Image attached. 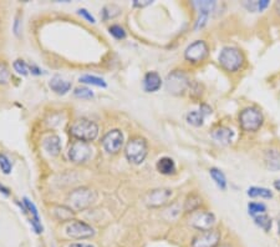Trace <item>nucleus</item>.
Instances as JSON below:
<instances>
[{
  "instance_id": "79ce46f5",
  "label": "nucleus",
  "mask_w": 280,
  "mask_h": 247,
  "mask_svg": "<svg viewBox=\"0 0 280 247\" xmlns=\"http://www.w3.org/2000/svg\"><path fill=\"white\" fill-rule=\"evenodd\" d=\"M274 10L275 13L278 14V17L280 18V1H277V3L274 4Z\"/></svg>"
},
{
  "instance_id": "20e7f679",
  "label": "nucleus",
  "mask_w": 280,
  "mask_h": 247,
  "mask_svg": "<svg viewBox=\"0 0 280 247\" xmlns=\"http://www.w3.org/2000/svg\"><path fill=\"white\" fill-rule=\"evenodd\" d=\"M164 85L171 95L182 96L191 87V80L184 71L173 70L167 75Z\"/></svg>"
},
{
  "instance_id": "5701e85b",
  "label": "nucleus",
  "mask_w": 280,
  "mask_h": 247,
  "mask_svg": "<svg viewBox=\"0 0 280 247\" xmlns=\"http://www.w3.org/2000/svg\"><path fill=\"white\" fill-rule=\"evenodd\" d=\"M202 197H201L198 193L193 192V193H189L188 196H187L186 201H184V211L187 212V214H192V212L197 211V210H200V207L202 206Z\"/></svg>"
},
{
  "instance_id": "f03ea898",
  "label": "nucleus",
  "mask_w": 280,
  "mask_h": 247,
  "mask_svg": "<svg viewBox=\"0 0 280 247\" xmlns=\"http://www.w3.org/2000/svg\"><path fill=\"white\" fill-rule=\"evenodd\" d=\"M238 124L244 133H258L264 125V115L258 106H247L238 114Z\"/></svg>"
},
{
  "instance_id": "49530a36",
  "label": "nucleus",
  "mask_w": 280,
  "mask_h": 247,
  "mask_svg": "<svg viewBox=\"0 0 280 247\" xmlns=\"http://www.w3.org/2000/svg\"><path fill=\"white\" fill-rule=\"evenodd\" d=\"M278 230H279V235H280V218L279 220H278Z\"/></svg>"
},
{
  "instance_id": "7c9ffc66",
  "label": "nucleus",
  "mask_w": 280,
  "mask_h": 247,
  "mask_svg": "<svg viewBox=\"0 0 280 247\" xmlns=\"http://www.w3.org/2000/svg\"><path fill=\"white\" fill-rule=\"evenodd\" d=\"M14 69H15V71L18 74H20V75L23 76H26L27 74H29V65H27L26 63H25L24 60H15L13 64Z\"/></svg>"
},
{
  "instance_id": "f704fd0d",
  "label": "nucleus",
  "mask_w": 280,
  "mask_h": 247,
  "mask_svg": "<svg viewBox=\"0 0 280 247\" xmlns=\"http://www.w3.org/2000/svg\"><path fill=\"white\" fill-rule=\"evenodd\" d=\"M242 5L243 8L247 9V11H249V13H258V0H253V1L244 0Z\"/></svg>"
},
{
  "instance_id": "a18cd8bd",
  "label": "nucleus",
  "mask_w": 280,
  "mask_h": 247,
  "mask_svg": "<svg viewBox=\"0 0 280 247\" xmlns=\"http://www.w3.org/2000/svg\"><path fill=\"white\" fill-rule=\"evenodd\" d=\"M217 247H234V246H233L232 244H229V242H222V244Z\"/></svg>"
},
{
  "instance_id": "ddd939ff",
  "label": "nucleus",
  "mask_w": 280,
  "mask_h": 247,
  "mask_svg": "<svg viewBox=\"0 0 280 247\" xmlns=\"http://www.w3.org/2000/svg\"><path fill=\"white\" fill-rule=\"evenodd\" d=\"M66 234L73 239L85 240L94 236L95 230L89 223L82 222V221H74V222L69 223L66 227Z\"/></svg>"
},
{
  "instance_id": "423d86ee",
  "label": "nucleus",
  "mask_w": 280,
  "mask_h": 247,
  "mask_svg": "<svg viewBox=\"0 0 280 247\" xmlns=\"http://www.w3.org/2000/svg\"><path fill=\"white\" fill-rule=\"evenodd\" d=\"M70 134L80 141H94L99 135V126L89 119H78L70 126Z\"/></svg>"
},
{
  "instance_id": "9d476101",
  "label": "nucleus",
  "mask_w": 280,
  "mask_h": 247,
  "mask_svg": "<svg viewBox=\"0 0 280 247\" xmlns=\"http://www.w3.org/2000/svg\"><path fill=\"white\" fill-rule=\"evenodd\" d=\"M173 191L171 189L161 188V189H153V190L148 191L145 195V204L148 207L152 209H158V207L164 206L171 201L172 198Z\"/></svg>"
},
{
  "instance_id": "ea45409f",
  "label": "nucleus",
  "mask_w": 280,
  "mask_h": 247,
  "mask_svg": "<svg viewBox=\"0 0 280 247\" xmlns=\"http://www.w3.org/2000/svg\"><path fill=\"white\" fill-rule=\"evenodd\" d=\"M29 73H31L32 75H41L44 74V71L36 65H29Z\"/></svg>"
},
{
  "instance_id": "4be33fe9",
  "label": "nucleus",
  "mask_w": 280,
  "mask_h": 247,
  "mask_svg": "<svg viewBox=\"0 0 280 247\" xmlns=\"http://www.w3.org/2000/svg\"><path fill=\"white\" fill-rule=\"evenodd\" d=\"M192 4L198 10V14H204L208 17H210V14L214 11L217 6V1L214 0H194L192 1Z\"/></svg>"
},
{
  "instance_id": "c9c22d12",
  "label": "nucleus",
  "mask_w": 280,
  "mask_h": 247,
  "mask_svg": "<svg viewBox=\"0 0 280 247\" xmlns=\"http://www.w3.org/2000/svg\"><path fill=\"white\" fill-rule=\"evenodd\" d=\"M77 14L80 17L84 18V19H86L89 23H91V24H95V23H96V20H95V18L92 17L91 13H90L89 10H86V9H78Z\"/></svg>"
},
{
  "instance_id": "6ab92c4d",
  "label": "nucleus",
  "mask_w": 280,
  "mask_h": 247,
  "mask_svg": "<svg viewBox=\"0 0 280 247\" xmlns=\"http://www.w3.org/2000/svg\"><path fill=\"white\" fill-rule=\"evenodd\" d=\"M157 171L162 175H166V176H170V175L176 174V170H177V166H176L175 160L170 156H163V158L158 159L156 164Z\"/></svg>"
},
{
  "instance_id": "58836bf2",
  "label": "nucleus",
  "mask_w": 280,
  "mask_h": 247,
  "mask_svg": "<svg viewBox=\"0 0 280 247\" xmlns=\"http://www.w3.org/2000/svg\"><path fill=\"white\" fill-rule=\"evenodd\" d=\"M270 1L269 0H258V13H263L265 9L269 8Z\"/></svg>"
},
{
  "instance_id": "aec40b11",
  "label": "nucleus",
  "mask_w": 280,
  "mask_h": 247,
  "mask_svg": "<svg viewBox=\"0 0 280 247\" xmlns=\"http://www.w3.org/2000/svg\"><path fill=\"white\" fill-rule=\"evenodd\" d=\"M44 149L49 155L57 156L61 151V138L57 135H51L44 140Z\"/></svg>"
},
{
  "instance_id": "2f4dec72",
  "label": "nucleus",
  "mask_w": 280,
  "mask_h": 247,
  "mask_svg": "<svg viewBox=\"0 0 280 247\" xmlns=\"http://www.w3.org/2000/svg\"><path fill=\"white\" fill-rule=\"evenodd\" d=\"M0 168L5 175H9L13 170V165H11L10 160L5 154H0Z\"/></svg>"
},
{
  "instance_id": "a878e982",
  "label": "nucleus",
  "mask_w": 280,
  "mask_h": 247,
  "mask_svg": "<svg viewBox=\"0 0 280 247\" xmlns=\"http://www.w3.org/2000/svg\"><path fill=\"white\" fill-rule=\"evenodd\" d=\"M247 211H248V215L252 219L258 216V215H263V214H268V207L264 202L260 201H251L247 205Z\"/></svg>"
},
{
  "instance_id": "bb28decb",
  "label": "nucleus",
  "mask_w": 280,
  "mask_h": 247,
  "mask_svg": "<svg viewBox=\"0 0 280 247\" xmlns=\"http://www.w3.org/2000/svg\"><path fill=\"white\" fill-rule=\"evenodd\" d=\"M54 215L57 220L69 221L75 216V211L70 206H55Z\"/></svg>"
},
{
  "instance_id": "c03bdc74",
  "label": "nucleus",
  "mask_w": 280,
  "mask_h": 247,
  "mask_svg": "<svg viewBox=\"0 0 280 247\" xmlns=\"http://www.w3.org/2000/svg\"><path fill=\"white\" fill-rule=\"evenodd\" d=\"M0 192H3L4 195H6V196H8L9 193H10V192H9L8 189H6L5 186H3V185H0Z\"/></svg>"
},
{
  "instance_id": "39448f33",
  "label": "nucleus",
  "mask_w": 280,
  "mask_h": 247,
  "mask_svg": "<svg viewBox=\"0 0 280 247\" xmlns=\"http://www.w3.org/2000/svg\"><path fill=\"white\" fill-rule=\"evenodd\" d=\"M97 200V193L89 188H78L71 191L68 196V201L74 211H81L91 205H94Z\"/></svg>"
},
{
  "instance_id": "f3484780",
  "label": "nucleus",
  "mask_w": 280,
  "mask_h": 247,
  "mask_svg": "<svg viewBox=\"0 0 280 247\" xmlns=\"http://www.w3.org/2000/svg\"><path fill=\"white\" fill-rule=\"evenodd\" d=\"M23 202H24L25 207H26V211H29V214L31 215V219H30V223H31L32 228L35 231L36 234H43L44 227L40 222V216H39L38 209L31 201H30L27 197L23 198Z\"/></svg>"
},
{
  "instance_id": "cd10ccee",
  "label": "nucleus",
  "mask_w": 280,
  "mask_h": 247,
  "mask_svg": "<svg viewBox=\"0 0 280 247\" xmlns=\"http://www.w3.org/2000/svg\"><path fill=\"white\" fill-rule=\"evenodd\" d=\"M204 119L205 117L203 116V114L200 111V110H192V111H189L186 116V120L189 125L196 126V128H201V126H203V124H204Z\"/></svg>"
},
{
  "instance_id": "473e14b6",
  "label": "nucleus",
  "mask_w": 280,
  "mask_h": 247,
  "mask_svg": "<svg viewBox=\"0 0 280 247\" xmlns=\"http://www.w3.org/2000/svg\"><path fill=\"white\" fill-rule=\"evenodd\" d=\"M10 79V70L4 61H0V84H6Z\"/></svg>"
},
{
  "instance_id": "a19ab883",
  "label": "nucleus",
  "mask_w": 280,
  "mask_h": 247,
  "mask_svg": "<svg viewBox=\"0 0 280 247\" xmlns=\"http://www.w3.org/2000/svg\"><path fill=\"white\" fill-rule=\"evenodd\" d=\"M69 247H94L91 244H84V242H81V244H71Z\"/></svg>"
},
{
  "instance_id": "f257e3e1",
  "label": "nucleus",
  "mask_w": 280,
  "mask_h": 247,
  "mask_svg": "<svg viewBox=\"0 0 280 247\" xmlns=\"http://www.w3.org/2000/svg\"><path fill=\"white\" fill-rule=\"evenodd\" d=\"M218 63L224 71L235 74L244 68L245 55L237 46H223L218 54Z\"/></svg>"
},
{
  "instance_id": "4c0bfd02",
  "label": "nucleus",
  "mask_w": 280,
  "mask_h": 247,
  "mask_svg": "<svg viewBox=\"0 0 280 247\" xmlns=\"http://www.w3.org/2000/svg\"><path fill=\"white\" fill-rule=\"evenodd\" d=\"M153 1L151 0H133V6L135 8H145V6L151 5Z\"/></svg>"
},
{
  "instance_id": "4468645a",
  "label": "nucleus",
  "mask_w": 280,
  "mask_h": 247,
  "mask_svg": "<svg viewBox=\"0 0 280 247\" xmlns=\"http://www.w3.org/2000/svg\"><path fill=\"white\" fill-rule=\"evenodd\" d=\"M210 137L217 141L218 144L223 145V146H228L232 145L234 141L235 133L232 128L226 125H217L216 128H213L210 131Z\"/></svg>"
},
{
  "instance_id": "9b49d317",
  "label": "nucleus",
  "mask_w": 280,
  "mask_h": 247,
  "mask_svg": "<svg viewBox=\"0 0 280 247\" xmlns=\"http://www.w3.org/2000/svg\"><path fill=\"white\" fill-rule=\"evenodd\" d=\"M68 156L70 161L74 164H85L91 159L92 149L89 145V142L85 141H74L70 145L68 151Z\"/></svg>"
},
{
  "instance_id": "c756f323",
  "label": "nucleus",
  "mask_w": 280,
  "mask_h": 247,
  "mask_svg": "<svg viewBox=\"0 0 280 247\" xmlns=\"http://www.w3.org/2000/svg\"><path fill=\"white\" fill-rule=\"evenodd\" d=\"M108 31H110L111 35L115 39H117V40H122V39L126 38V31H125L124 27H120V25H111V27H108Z\"/></svg>"
},
{
  "instance_id": "2eb2a0df",
  "label": "nucleus",
  "mask_w": 280,
  "mask_h": 247,
  "mask_svg": "<svg viewBox=\"0 0 280 247\" xmlns=\"http://www.w3.org/2000/svg\"><path fill=\"white\" fill-rule=\"evenodd\" d=\"M163 80H162L161 75L157 71H148L145 76H143L142 86L146 92H156L161 89Z\"/></svg>"
},
{
  "instance_id": "dca6fc26",
  "label": "nucleus",
  "mask_w": 280,
  "mask_h": 247,
  "mask_svg": "<svg viewBox=\"0 0 280 247\" xmlns=\"http://www.w3.org/2000/svg\"><path fill=\"white\" fill-rule=\"evenodd\" d=\"M263 160H264L265 167H267L269 171H280V151L278 149L270 147V149L265 150Z\"/></svg>"
},
{
  "instance_id": "37998d69",
  "label": "nucleus",
  "mask_w": 280,
  "mask_h": 247,
  "mask_svg": "<svg viewBox=\"0 0 280 247\" xmlns=\"http://www.w3.org/2000/svg\"><path fill=\"white\" fill-rule=\"evenodd\" d=\"M273 186H274V189L277 191H279L280 192V179H278V180H275L274 182H273Z\"/></svg>"
},
{
  "instance_id": "c85d7f7f",
  "label": "nucleus",
  "mask_w": 280,
  "mask_h": 247,
  "mask_svg": "<svg viewBox=\"0 0 280 247\" xmlns=\"http://www.w3.org/2000/svg\"><path fill=\"white\" fill-rule=\"evenodd\" d=\"M78 82H82V84H87V85H94V86H99V87H106L107 84L105 82V80L99 78V76H94V75H82L80 76Z\"/></svg>"
},
{
  "instance_id": "393cba45",
  "label": "nucleus",
  "mask_w": 280,
  "mask_h": 247,
  "mask_svg": "<svg viewBox=\"0 0 280 247\" xmlns=\"http://www.w3.org/2000/svg\"><path fill=\"white\" fill-rule=\"evenodd\" d=\"M253 222L255 223V226H258L260 230H263L264 232H270L273 227V219L270 218L268 214L258 215L255 218H253Z\"/></svg>"
},
{
  "instance_id": "7ed1b4c3",
  "label": "nucleus",
  "mask_w": 280,
  "mask_h": 247,
  "mask_svg": "<svg viewBox=\"0 0 280 247\" xmlns=\"http://www.w3.org/2000/svg\"><path fill=\"white\" fill-rule=\"evenodd\" d=\"M148 142L142 136H133L127 141L125 147V155L131 164L141 165L147 158Z\"/></svg>"
},
{
  "instance_id": "72a5a7b5",
  "label": "nucleus",
  "mask_w": 280,
  "mask_h": 247,
  "mask_svg": "<svg viewBox=\"0 0 280 247\" xmlns=\"http://www.w3.org/2000/svg\"><path fill=\"white\" fill-rule=\"evenodd\" d=\"M74 95L80 99H92L94 98V92L89 87H77L74 91Z\"/></svg>"
},
{
  "instance_id": "1a4fd4ad",
  "label": "nucleus",
  "mask_w": 280,
  "mask_h": 247,
  "mask_svg": "<svg viewBox=\"0 0 280 247\" xmlns=\"http://www.w3.org/2000/svg\"><path fill=\"white\" fill-rule=\"evenodd\" d=\"M209 46L204 40H194L184 50V59L191 64H201L207 59Z\"/></svg>"
},
{
  "instance_id": "0eeeda50",
  "label": "nucleus",
  "mask_w": 280,
  "mask_h": 247,
  "mask_svg": "<svg viewBox=\"0 0 280 247\" xmlns=\"http://www.w3.org/2000/svg\"><path fill=\"white\" fill-rule=\"evenodd\" d=\"M189 220L188 225L192 228L197 231H207L210 228L216 227L217 223V218L216 215L213 212L207 211V210H197V211L189 214Z\"/></svg>"
},
{
  "instance_id": "6e6552de",
  "label": "nucleus",
  "mask_w": 280,
  "mask_h": 247,
  "mask_svg": "<svg viewBox=\"0 0 280 247\" xmlns=\"http://www.w3.org/2000/svg\"><path fill=\"white\" fill-rule=\"evenodd\" d=\"M222 231L214 227L201 231L192 239L191 247H217L222 244Z\"/></svg>"
},
{
  "instance_id": "412c9836",
  "label": "nucleus",
  "mask_w": 280,
  "mask_h": 247,
  "mask_svg": "<svg viewBox=\"0 0 280 247\" xmlns=\"http://www.w3.org/2000/svg\"><path fill=\"white\" fill-rule=\"evenodd\" d=\"M209 176L214 181L217 188L221 191H226L228 188V180H227L226 174L218 167H210L209 168Z\"/></svg>"
},
{
  "instance_id": "e433bc0d",
  "label": "nucleus",
  "mask_w": 280,
  "mask_h": 247,
  "mask_svg": "<svg viewBox=\"0 0 280 247\" xmlns=\"http://www.w3.org/2000/svg\"><path fill=\"white\" fill-rule=\"evenodd\" d=\"M200 111L202 112L203 116H204V117H207L208 115H210V114H212V112H213V111H212V108H210V106L208 105V104H205V103L201 104Z\"/></svg>"
},
{
  "instance_id": "a211bd4d",
  "label": "nucleus",
  "mask_w": 280,
  "mask_h": 247,
  "mask_svg": "<svg viewBox=\"0 0 280 247\" xmlns=\"http://www.w3.org/2000/svg\"><path fill=\"white\" fill-rule=\"evenodd\" d=\"M49 86L55 94L57 95H65V94H68L71 89V82H68V80H65L64 78L59 75H55L52 76L50 82H49Z\"/></svg>"
},
{
  "instance_id": "b1692460",
  "label": "nucleus",
  "mask_w": 280,
  "mask_h": 247,
  "mask_svg": "<svg viewBox=\"0 0 280 247\" xmlns=\"http://www.w3.org/2000/svg\"><path fill=\"white\" fill-rule=\"evenodd\" d=\"M247 195L251 198H267L270 200L273 198V191L268 188H263V186H251V188L247 189Z\"/></svg>"
},
{
  "instance_id": "f8f14e48",
  "label": "nucleus",
  "mask_w": 280,
  "mask_h": 247,
  "mask_svg": "<svg viewBox=\"0 0 280 247\" xmlns=\"http://www.w3.org/2000/svg\"><path fill=\"white\" fill-rule=\"evenodd\" d=\"M102 146L108 154H117L124 146V134L119 129L108 131L102 137Z\"/></svg>"
}]
</instances>
